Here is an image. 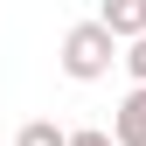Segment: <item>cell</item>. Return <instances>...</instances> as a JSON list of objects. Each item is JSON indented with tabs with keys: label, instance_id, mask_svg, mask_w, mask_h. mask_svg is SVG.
Returning <instances> with one entry per match:
<instances>
[{
	"label": "cell",
	"instance_id": "cell-1",
	"mask_svg": "<svg viewBox=\"0 0 146 146\" xmlns=\"http://www.w3.org/2000/svg\"><path fill=\"white\" fill-rule=\"evenodd\" d=\"M63 77L70 84H98V77H111V63H118V35L104 28V21H77L63 35Z\"/></svg>",
	"mask_w": 146,
	"mask_h": 146
},
{
	"label": "cell",
	"instance_id": "cell-2",
	"mask_svg": "<svg viewBox=\"0 0 146 146\" xmlns=\"http://www.w3.org/2000/svg\"><path fill=\"white\" fill-rule=\"evenodd\" d=\"M111 139L118 146H146V84H132L111 111Z\"/></svg>",
	"mask_w": 146,
	"mask_h": 146
},
{
	"label": "cell",
	"instance_id": "cell-3",
	"mask_svg": "<svg viewBox=\"0 0 146 146\" xmlns=\"http://www.w3.org/2000/svg\"><path fill=\"white\" fill-rule=\"evenodd\" d=\"M98 21L118 35V42H132V35H146V0H104Z\"/></svg>",
	"mask_w": 146,
	"mask_h": 146
},
{
	"label": "cell",
	"instance_id": "cell-4",
	"mask_svg": "<svg viewBox=\"0 0 146 146\" xmlns=\"http://www.w3.org/2000/svg\"><path fill=\"white\" fill-rule=\"evenodd\" d=\"M14 146H70V132H63L56 118H28L21 132H14Z\"/></svg>",
	"mask_w": 146,
	"mask_h": 146
},
{
	"label": "cell",
	"instance_id": "cell-5",
	"mask_svg": "<svg viewBox=\"0 0 146 146\" xmlns=\"http://www.w3.org/2000/svg\"><path fill=\"white\" fill-rule=\"evenodd\" d=\"M118 63H125V77H132V84H146V35H132V42L118 49Z\"/></svg>",
	"mask_w": 146,
	"mask_h": 146
},
{
	"label": "cell",
	"instance_id": "cell-6",
	"mask_svg": "<svg viewBox=\"0 0 146 146\" xmlns=\"http://www.w3.org/2000/svg\"><path fill=\"white\" fill-rule=\"evenodd\" d=\"M70 146H118L111 132H98V125H84V132H70Z\"/></svg>",
	"mask_w": 146,
	"mask_h": 146
}]
</instances>
